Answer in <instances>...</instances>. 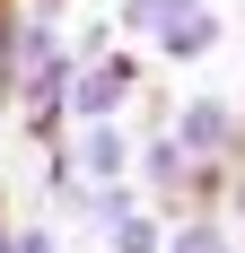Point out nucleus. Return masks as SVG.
<instances>
[{
    "label": "nucleus",
    "instance_id": "f257e3e1",
    "mask_svg": "<svg viewBox=\"0 0 245 253\" xmlns=\"http://www.w3.org/2000/svg\"><path fill=\"white\" fill-rule=\"evenodd\" d=\"M184 131H193V149H219V140H228V114H219V105H201Z\"/></svg>",
    "mask_w": 245,
    "mask_h": 253
},
{
    "label": "nucleus",
    "instance_id": "f03ea898",
    "mask_svg": "<svg viewBox=\"0 0 245 253\" xmlns=\"http://www.w3.org/2000/svg\"><path fill=\"white\" fill-rule=\"evenodd\" d=\"M184 253H219V236H184Z\"/></svg>",
    "mask_w": 245,
    "mask_h": 253
},
{
    "label": "nucleus",
    "instance_id": "7ed1b4c3",
    "mask_svg": "<svg viewBox=\"0 0 245 253\" xmlns=\"http://www.w3.org/2000/svg\"><path fill=\"white\" fill-rule=\"evenodd\" d=\"M237 210H245V183H237Z\"/></svg>",
    "mask_w": 245,
    "mask_h": 253
}]
</instances>
